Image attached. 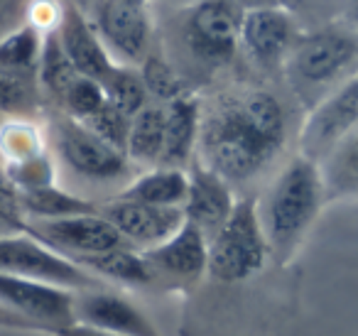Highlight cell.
<instances>
[{
    "label": "cell",
    "mask_w": 358,
    "mask_h": 336,
    "mask_svg": "<svg viewBox=\"0 0 358 336\" xmlns=\"http://www.w3.org/2000/svg\"><path fill=\"white\" fill-rule=\"evenodd\" d=\"M282 145L285 140L255 118L243 96L219 99L214 108L201 113L196 158L229 184L253 179L282 150Z\"/></svg>",
    "instance_id": "cell-1"
},
{
    "label": "cell",
    "mask_w": 358,
    "mask_h": 336,
    "mask_svg": "<svg viewBox=\"0 0 358 336\" xmlns=\"http://www.w3.org/2000/svg\"><path fill=\"white\" fill-rule=\"evenodd\" d=\"M327 202L319 162L297 155L292 158L275 182L270 184L263 202H258L260 221L270 243V255L287 262L317 221Z\"/></svg>",
    "instance_id": "cell-2"
},
{
    "label": "cell",
    "mask_w": 358,
    "mask_h": 336,
    "mask_svg": "<svg viewBox=\"0 0 358 336\" xmlns=\"http://www.w3.org/2000/svg\"><path fill=\"white\" fill-rule=\"evenodd\" d=\"M270 258L258 202L238 199L224 226L209 238V275L219 282H243L258 275Z\"/></svg>",
    "instance_id": "cell-3"
},
{
    "label": "cell",
    "mask_w": 358,
    "mask_h": 336,
    "mask_svg": "<svg viewBox=\"0 0 358 336\" xmlns=\"http://www.w3.org/2000/svg\"><path fill=\"white\" fill-rule=\"evenodd\" d=\"M285 66L299 94H314L327 86L336 89L348 69L358 66V40L338 30H322L299 37Z\"/></svg>",
    "instance_id": "cell-4"
},
{
    "label": "cell",
    "mask_w": 358,
    "mask_h": 336,
    "mask_svg": "<svg viewBox=\"0 0 358 336\" xmlns=\"http://www.w3.org/2000/svg\"><path fill=\"white\" fill-rule=\"evenodd\" d=\"M57 158L81 179L96 184L120 182L130 174L133 162L123 150L113 148L94 133L86 123L62 113L52 125Z\"/></svg>",
    "instance_id": "cell-5"
},
{
    "label": "cell",
    "mask_w": 358,
    "mask_h": 336,
    "mask_svg": "<svg viewBox=\"0 0 358 336\" xmlns=\"http://www.w3.org/2000/svg\"><path fill=\"white\" fill-rule=\"evenodd\" d=\"M0 272L6 275L32 277L52 285L69 287V290H94L103 287L96 275L66 258L64 253L55 251L40 241L37 236L15 233V236H0Z\"/></svg>",
    "instance_id": "cell-6"
},
{
    "label": "cell",
    "mask_w": 358,
    "mask_h": 336,
    "mask_svg": "<svg viewBox=\"0 0 358 336\" xmlns=\"http://www.w3.org/2000/svg\"><path fill=\"white\" fill-rule=\"evenodd\" d=\"M76 292L79 290L45 280L0 272V304L25 319L32 329L37 326L42 331H57L62 326L76 324Z\"/></svg>",
    "instance_id": "cell-7"
},
{
    "label": "cell",
    "mask_w": 358,
    "mask_h": 336,
    "mask_svg": "<svg viewBox=\"0 0 358 336\" xmlns=\"http://www.w3.org/2000/svg\"><path fill=\"white\" fill-rule=\"evenodd\" d=\"M243 10L238 0H196L187 8L185 40L206 64H224L241 47Z\"/></svg>",
    "instance_id": "cell-8"
},
{
    "label": "cell",
    "mask_w": 358,
    "mask_h": 336,
    "mask_svg": "<svg viewBox=\"0 0 358 336\" xmlns=\"http://www.w3.org/2000/svg\"><path fill=\"white\" fill-rule=\"evenodd\" d=\"M358 125V74L341 81L314 104L299 133V155L322 162L331 148Z\"/></svg>",
    "instance_id": "cell-9"
},
{
    "label": "cell",
    "mask_w": 358,
    "mask_h": 336,
    "mask_svg": "<svg viewBox=\"0 0 358 336\" xmlns=\"http://www.w3.org/2000/svg\"><path fill=\"white\" fill-rule=\"evenodd\" d=\"M299 42L297 20L287 8L255 6L245 8L241 20V47L263 69H273L289 59Z\"/></svg>",
    "instance_id": "cell-10"
},
{
    "label": "cell",
    "mask_w": 358,
    "mask_h": 336,
    "mask_svg": "<svg viewBox=\"0 0 358 336\" xmlns=\"http://www.w3.org/2000/svg\"><path fill=\"white\" fill-rule=\"evenodd\" d=\"M27 231L40 241H45L47 246H52L55 251L64 253L71 260L128 246L118 228L101 214V206L94 214L50 218V221H30Z\"/></svg>",
    "instance_id": "cell-11"
},
{
    "label": "cell",
    "mask_w": 358,
    "mask_h": 336,
    "mask_svg": "<svg viewBox=\"0 0 358 336\" xmlns=\"http://www.w3.org/2000/svg\"><path fill=\"white\" fill-rule=\"evenodd\" d=\"M150 6H140L133 0H103L99 10L101 40L120 64H143L150 55V37H152V20Z\"/></svg>",
    "instance_id": "cell-12"
},
{
    "label": "cell",
    "mask_w": 358,
    "mask_h": 336,
    "mask_svg": "<svg viewBox=\"0 0 358 336\" xmlns=\"http://www.w3.org/2000/svg\"><path fill=\"white\" fill-rule=\"evenodd\" d=\"M101 214L118 228L128 246L143 253L164 243L187 221L185 209L179 206H152V204L130 202V199L118 197L103 204Z\"/></svg>",
    "instance_id": "cell-13"
},
{
    "label": "cell",
    "mask_w": 358,
    "mask_h": 336,
    "mask_svg": "<svg viewBox=\"0 0 358 336\" xmlns=\"http://www.w3.org/2000/svg\"><path fill=\"white\" fill-rule=\"evenodd\" d=\"M76 324L89 326L96 331L118 336H159L155 324L148 319L138 304L125 300L118 292L94 287V290H79L74 302Z\"/></svg>",
    "instance_id": "cell-14"
},
{
    "label": "cell",
    "mask_w": 358,
    "mask_h": 336,
    "mask_svg": "<svg viewBox=\"0 0 358 336\" xmlns=\"http://www.w3.org/2000/svg\"><path fill=\"white\" fill-rule=\"evenodd\" d=\"M145 258L155 275H167L169 280L189 285L209 272V236L192 221H185L174 236L145 251Z\"/></svg>",
    "instance_id": "cell-15"
},
{
    "label": "cell",
    "mask_w": 358,
    "mask_h": 336,
    "mask_svg": "<svg viewBox=\"0 0 358 336\" xmlns=\"http://www.w3.org/2000/svg\"><path fill=\"white\" fill-rule=\"evenodd\" d=\"M187 174H189V192H187V202L182 206L185 216L187 221L199 226L211 238L224 226V221L231 216L236 202H238L234 197V184H229L211 167H206L199 158L192 160Z\"/></svg>",
    "instance_id": "cell-16"
},
{
    "label": "cell",
    "mask_w": 358,
    "mask_h": 336,
    "mask_svg": "<svg viewBox=\"0 0 358 336\" xmlns=\"http://www.w3.org/2000/svg\"><path fill=\"white\" fill-rule=\"evenodd\" d=\"M57 35L62 40V47L69 55L74 69L79 71V76H89V79L103 81L106 76L113 71V66L118 64L115 57L110 55V50L106 47V42L101 40L99 27H94L79 8L64 6L57 20Z\"/></svg>",
    "instance_id": "cell-17"
},
{
    "label": "cell",
    "mask_w": 358,
    "mask_h": 336,
    "mask_svg": "<svg viewBox=\"0 0 358 336\" xmlns=\"http://www.w3.org/2000/svg\"><path fill=\"white\" fill-rule=\"evenodd\" d=\"M164 113H167V125H164V153L159 164L187 169L199 150L204 106L194 94L187 91L164 104Z\"/></svg>",
    "instance_id": "cell-18"
},
{
    "label": "cell",
    "mask_w": 358,
    "mask_h": 336,
    "mask_svg": "<svg viewBox=\"0 0 358 336\" xmlns=\"http://www.w3.org/2000/svg\"><path fill=\"white\" fill-rule=\"evenodd\" d=\"M187 192H189V174L179 167H157L145 169L143 174L128 179L115 197L130 199V202L152 204V206H185Z\"/></svg>",
    "instance_id": "cell-19"
},
{
    "label": "cell",
    "mask_w": 358,
    "mask_h": 336,
    "mask_svg": "<svg viewBox=\"0 0 358 336\" xmlns=\"http://www.w3.org/2000/svg\"><path fill=\"white\" fill-rule=\"evenodd\" d=\"M74 262H79L99 280L120 282V285H150L157 277L145 253L133 246H120L113 251L96 253V255L76 258Z\"/></svg>",
    "instance_id": "cell-20"
},
{
    "label": "cell",
    "mask_w": 358,
    "mask_h": 336,
    "mask_svg": "<svg viewBox=\"0 0 358 336\" xmlns=\"http://www.w3.org/2000/svg\"><path fill=\"white\" fill-rule=\"evenodd\" d=\"M164 125H167L164 104H148L138 115H133L128 148H125V155L133 162V167L150 169L162 162Z\"/></svg>",
    "instance_id": "cell-21"
},
{
    "label": "cell",
    "mask_w": 358,
    "mask_h": 336,
    "mask_svg": "<svg viewBox=\"0 0 358 336\" xmlns=\"http://www.w3.org/2000/svg\"><path fill=\"white\" fill-rule=\"evenodd\" d=\"M319 169L327 199L358 197V125L334 145L331 153L319 162Z\"/></svg>",
    "instance_id": "cell-22"
},
{
    "label": "cell",
    "mask_w": 358,
    "mask_h": 336,
    "mask_svg": "<svg viewBox=\"0 0 358 336\" xmlns=\"http://www.w3.org/2000/svg\"><path fill=\"white\" fill-rule=\"evenodd\" d=\"M20 204L27 221H50V218H66L99 211V206L94 202L79 197V194L66 192V189L57 187V184L20 192Z\"/></svg>",
    "instance_id": "cell-23"
},
{
    "label": "cell",
    "mask_w": 358,
    "mask_h": 336,
    "mask_svg": "<svg viewBox=\"0 0 358 336\" xmlns=\"http://www.w3.org/2000/svg\"><path fill=\"white\" fill-rule=\"evenodd\" d=\"M45 35L35 25H22L0 40V71L15 76H37Z\"/></svg>",
    "instance_id": "cell-24"
},
{
    "label": "cell",
    "mask_w": 358,
    "mask_h": 336,
    "mask_svg": "<svg viewBox=\"0 0 358 336\" xmlns=\"http://www.w3.org/2000/svg\"><path fill=\"white\" fill-rule=\"evenodd\" d=\"M37 79L40 86L52 96L55 101L64 99L66 89L79 79V71L74 69L69 55L62 47V40L57 35V30L47 32L45 42H42V55H40V66H37Z\"/></svg>",
    "instance_id": "cell-25"
},
{
    "label": "cell",
    "mask_w": 358,
    "mask_h": 336,
    "mask_svg": "<svg viewBox=\"0 0 358 336\" xmlns=\"http://www.w3.org/2000/svg\"><path fill=\"white\" fill-rule=\"evenodd\" d=\"M50 153L42 130L30 118H8L0 123V160L3 167L20 164Z\"/></svg>",
    "instance_id": "cell-26"
},
{
    "label": "cell",
    "mask_w": 358,
    "mask_h": 336,
    "mask_svg": "<svg viewBox=\"0 0 358 336\" xmlns=\"http://www.w3.org/2000/svg\"><path fill=\"white\" fill-rule=\"evenodd\" d=\"M101 84H103L108 104H113L115 108L123 111L130 118L138 115L150 104V99H152L140 69H135L130 64H120V62L113 66V71Z\"/></svg>",
    "instance_id": "cell-27"
},
{
    "label": "cell",
    "mask_w": 358,
    "mask_h": 336,
    "mask_svg": "<svg viewBox=\"0 0 358 336\" xmlns=\"http://www.w3.org/2000/svg\"><path fill=\"white\" fill-rule=\"evenodd\" d=\"M106 101L108 99H106V91L101 81L89 79V76H79V79L66 89L64 99H62V108H64V113L71 115V118L86 120L99 108H103Z\"/></svg>",
    "instance_id": "cell-28"
},
{
    "label": "cell",
    "mask_w": 358,
    "mask_h": 336,
    "mask_svg": "<svg viewBox=\"0 0 358 336\" xmlns=\"http://www.w3.org/2000/svg\"><path fill=\"white\" fill-rule=\"evenodd\" d=\"M140 74H143L145 84H148L150 96L159 99L162 104H169V101H174L177 96L187 94L182 79L174 74V69L159 55L145 57L143 66H140Z\"/></svg>",
    "instance_id": "cell-29"
},
{
    "label": "cell",
    "mask_w": 358,
    "mask_h": 336,
    "mask_svg": "<svg viewBox=\"0 0 358 336\" xmlns=\"http://www.w3.org/2000/svg\"><path fill=\"white\" fill-rule=\"evenodd\" d=\"M35 108V89L27 76L0 71V115L27 118Z\"/></svg>",
    "instance_id": "cell-30"
},
{
    "label": "cell",
    "mask_w": 358,
    "mask_h": 336,
    "mask_svg": "<svg viewBox=\"0 0 358 336\" xmlns=\"http://www.w3.org/2000/svg\"><path fill=\"white\" fill-rule=\"evenodd\" d=\"M81 123H86L96 135H99V138H103L106 143H110L113 148H118V150H123V153H125L133 118H130V115H125L123 111H118L113 104H108V101H106L103 108H99L94 115H91V118L81 120Z\"/></svg>",
    "instance_id": "cell-31"
},
{
    "label": "cell",
    "mask_w": 358,
    "mask_h": 336,
    "mask_svg": "<svg viewBox=\"0 0 358 336\" xmlns=\"http://www.w3.org/2000/svg\"><path fill=\"white\" fill-rule=\"evenodd\" d=\"M30 221L20 204V192L13 187V182L0 172V236H15L27 233Z\"/></svg>",
    "instance_id": "cell-32"
},
{
    "label": "cell",
    "mask_w": 358,
    "mask_h": 336,
    "mask_svg": "<svg viewBox=\"0 0 358 336\" xmlns=\"http://www.w3.org/2000/svg\"><path fill=\"white\" fill-rule=\"evenodd\" d=\"M52 334H55V336H118V334H106V331L89 329V326H81V324L62 326V329L52 331Z\"/></svg>",
    "instance_id": "cell-33"
},
{
    "label": "cell",
    "mask_w": 358,
    "mask_h": 336,
    "mask_svg": "<svg viewBox=\"0 0 358 336\" xmlns=\"http://www.w3.org/2000/svg\"><path fill=\"white\" fill-rule=\"evenodd\" d=\"M0 326H3V329H32L25 319H20L17 314H13V312L3 304H0Z\"/></svg>",
    "instance_id": "cell-34"
},
{
    "label": "cell",
    "mask_w": 358,
    "mask_h": 336,
    "mask_svg": "<svg viewBox=\"0 0 358 336\" xmlns=\"http://www.w3.org/2000/svg\"><path fill=\"white\" fill-rule=\"evenodd\" d=\"M243 8H255V6H273L275 0H238Z\"/></svg>",
    "instance_id": "cell-35"
},
{
    "label": "cell",
    "mask_w": 358,
    "mask_h": 336,
    "mask_svg": "<svg viewBox=\"0 0 358 336\" xmlns=\"http://www.w3.org/2000/svg\"><path fill=\"white\" fill-rule=\"evenodd\" d=\"M164 3H169L172 8H192L196 0H164Z\"/></svg>",
    "instance_id": "cell-36"
},
{
    "label": "cell",
    "mask_w": 358,
    "mask_h": 336,
    "mask_svg": "<svg viewBox=\"0 0 358 336\" xmlns=\"http://www.w3.org/2000/svg\"><path fill=\"white\" fill-rule=\"evenodd\" d=\"M351 13H353V20L358 22V0H351Z\"/></svg>",
    "instance_id": "cell-37"
},
{
    "label": "cell",
    "mask_w": 358,
    "mask_h": 336,
    "mask_svg": "<svg viewBox=\"0 0 358 336\" xmlns=\"http://www.w3.org/2000/svg\"><path fill=\"white\" fill-rule=\"evenodd\" d=\"M133 3H140V6H150V0H133Z\"/></svg>",
    "instance_id": "cell-38"
}]
</instances>
